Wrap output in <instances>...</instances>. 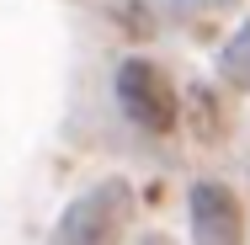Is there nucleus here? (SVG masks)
<instances>
[{"mask_svg": "<svg viewBox=\"0 0 250 245\" xmlns=\"http://www.w3.org/2000/svg\"><path fill=\"white\" fill-rule=\"evenodd\" d=\"M187 112H192V134H197V139H208V144L224 139V107H218L213 91H192V107H187Z\"/></svg>", "mask_w": 250, "mask_h": 245, "instance_id": "20e7f679", "label": "nucleus"}, {"mask_svg": "<svg viewBox=\"0 0 250 245\" xmlns=\"http://www.w3.org/2000/svg\"><path fill=\"white\" fill-rule=\"evenodd\" d=\"M224 75H229L234 86H250V27H245V38L224 53Z\"/></svg>", "mask_w": 250, "mask_h": 245, "instance_id": "39448f33", "label": "nucleus"}, {"mask_svg": "<svg viewBox=\"0 0 250 245\" xmlns=\"http://www.w3.org/2000/svg\"><path fill=\"white\" fill-rule=\"evenodd\" d=\"M117 101L123 112L149 128V134H170L176 117H181V101H176V86L165 80V69H154L149 59H128L117 69Z\"/></svg>", "mask_w": 250, "mask_h": 245, "instance_id": "f03ea898", "label": "nucleus"}, {"mask_svg": "<svg viewBox=\"0 0 250 245\" xmlns=\"http://www.w3.org/2000/svg\"><path fill=\"white\" fill-rule=\"evenodd\" d=\"M128 219H133L128 181H101L80 202L64 208V219H59V229H53L48 245H117L123 229H128Z\"/></svg>", "mask_w": 250, "mask_h": 245, "instance_id": "f257e3e1", "label": "nucleus"}, {"mask_svg": "<svg viewBox=\"0 0 250 245\" xmlns=\"http://www.w3.org/2000/svg\"><path fill=\"white\" fill-rule=\"evenodd\" d=\"M192 235L197 245H245V208L218 181L192 187Z\"/></svg>", "mask_w": 250, "mask_h": 245, "instance_id": "7ed1b4c3", "label": "nucleus"}]
</instances>
